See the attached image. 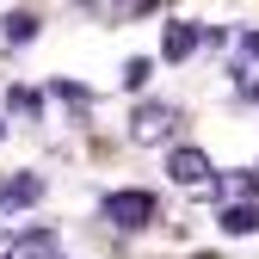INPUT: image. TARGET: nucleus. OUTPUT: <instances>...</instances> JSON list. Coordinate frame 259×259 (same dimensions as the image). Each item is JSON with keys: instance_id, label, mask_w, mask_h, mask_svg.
I'll list each match as a JSON object with an SVG mask.
<instances>
[{"instance_id": "obj_15", "label": "nucleus", "mask_w": 259, "mask_h": 259, "mask_svg": "<svg viewBox=\"0 0 259 259\" xmlns=\"http://www.w3.org/2000/svg\"><path fill=\"white\" fill-rule=\"evenodd\" d=\"M0 136H7V123H0Z\"/></svg>"}, {"instance_id": "obj_4", "label": "nucleus", "mask_w": 259, "mask_h": 259, "mask_svg": "<svg viewBox=\"0 0 259 259\" xmlns=\"http://www.w3.org/2000/svg\"><path fill=\"white\" fill-rule=\"evenodd\" d=\"M198 44H204V25H191V19H167L160 25V56L167 62H185Z\"/></svg>"}, {"instance_id": "obj_5", "label": "nucleus", "mask_w": 259, "mask_h": 259, "mask_svg": "<svg viewBox=\"0 0 259 259\" xmlns=\"http://www.w3.org/2000/svg\"><path fill=\"white\" fill-rule=\"evenodd\" d=\"M44 198V179L37 173H13L7 185H0V210H25V204H37Z\"/></svg>"}, {"instance_id": "obj_11", "label": "nucleus", "mask_w": 259, "mask_h": 259, "mask_svg": "<svg viewBox=\"0 0 259 259\" xmlns=\"http://www.w3.org/2000/svg\"><path fill=\"white\" fill-rule=\"evenodd\" d=\"M148 74H154V62H148V56L123 62V87H130V93H136V87H148Z\"/></svg>"}, {"instance_id": "obj_14", "label": "nucleus", "mask_w": 259, "mask_h": 259, "mask_svg": "<svg viewBox=\"0 0 259 259\" xmlns=\"http://www.w3.org/2000/svg\"><path fill=\"white\" fill-rule=\"evenodd\" d=\"M241 50H247V62H259V31H241Z\"/></svg>"}, {"instance_id": "obj_7", "label": "nucleus", "mask_w": 259, "mask_h": 259, "mask_svg": "<svg viewBox=\"0 0 259 259\" xmlns=\"http://www.w3.org/2000/svg\"><path fill=\"white\" fill-rule=\"evenodd\" d=\"M19 259H62V241L50 229H31V235H19Z\"/></svg>"}, {"instance_id": "obj_10", "label": "nucleus", "mask_w": 259, "mask_h": 259, "mask_svg": "<svg viewBox=\"0 0 259 259\" xmlns=\"http://www.w3.org/2000/svg\"><path fill=\"white\" fill-rule=\"evenodd\" d=\"M7 105H13L19 117H31V111H44V93H37V87H13V93H7Z\"/></svg>"}, {"instance_id": "obj_2", "label": "nucleus", "mask_w": 259, "mask_h": 259, "mask_svg": "<svg viewBox=\"0 0 259 259\" xmlns=\"http://www.w3.org/2000/svg\"><path fill=\"white\" fill-rule=\"evenodd\" d=\"M179 136V111L173 105H136V111H130V142H136V148H160V142H173Z\"/></svg>"}, {"instance_id": "obj_6", "label": "nucleus", "mask_w": 259, "mask_h": 259, "mask_svg": "<svg viewBox=\"0 0 259 259\" xmlns=\"http://www.w3.org/2000/svg\"><path fill=\"white\" fill-rule=\"evenodd\" d=\"M222 235H259V204H222Z\"/></svg>"}, {"instance_id": "obj_12", "label": "nucleus", "mask_w": 259, "mask_h": 259, "mask_svg": "<svg viewBox=\"0 0 259 259\" xmlns=\"http://www.w3.org/2000/svg\"><path fill=\"white\" fill-rule=\"evenodd\" d=\"M56 99H62V105H74V111H93V93L74 87V80H62V87H56Z\"/></svg>"}, {"instance_id": "obj_9", "label": "nucleus", "mask_w": 259, "mask_h": 259, "mask_svg": "<svg viewBox=\"0 0 259 259\" xmlns=\"http://www.w3.org/2000/svg\"><path fill=\"white\" fill-rule=\"evenodd\" d=\"M216 191H222V204H253L259 179H253V173H229V179H216Z\"/></svg>"}, {"instance_id": "obj_8", "label": "nucleus", "mask_w": 259, "mask_h": 259, "mask_svg": "<svg viewBox=\"0 0 259 259\" xmlns=\"http://www.w3.org/2000/svg\"><path fill=\"white\" fill-rule=\"evenodd\" d=\"M0 31H7V44H31V37H37V31H44V19L37 13H7V19H0Z\"/></svg>"}, {"instance_id": "obj_3", "label": "nucleus", "mask_w": 259, "mask_h": 259, "mask_svg": "<svg viewBox=\"0 0 259 259\" xmlns=\"http://www.w3.org/2000/svg\"><path fill=\"white\" fill-rule=\"evenodd\" d=\"M167 179L185 185V191H204V185H216V167H210V154H204V148L179 142V148L167 154Z\"/></svg>"}, {"instance_id": "obj_13", "label": "nucleus", "mask_w": 259, "mask_h": 259, "mask_svg": "<svg viewBox=\"0 0 259 259\" xmlns=\"http://www.w3.org/2000/svg\"><path fill=\"white\" fill-rule=\"evenodd\" d=\"M0 259H19V235H7V229H0Z\"/></svg>"}, {"instance_id": "obj_1", "label": "nucleus", "mask_w": 259, "mask_h": 259, "mask_svg": "<svg viewBox=\"0 0 259 259\" xmlns=\"http://www.w3.org/2000/svg\"><path fill=\"white\" fill-rule=\"evenodd\" d=\"M99 216L111 222V229L136 235V229H148V222H154V191H142V185H123V191H111V198L99 204Z\"/></svg>"}]
</instances>
